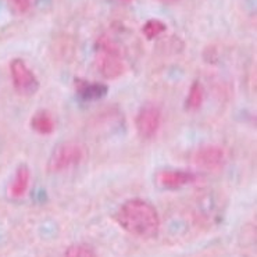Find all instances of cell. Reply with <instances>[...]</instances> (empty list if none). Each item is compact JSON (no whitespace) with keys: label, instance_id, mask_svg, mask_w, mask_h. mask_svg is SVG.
Wrapping results in <instances>:
<instances>
[{"label":"cell","instance_id":"obj_1","mask_svg":"<svg viewBox=\"0 0 257 257\" xmlns=\"http://www.w3.org/2000/svg\"><path fill=\"white\" fill-rule=\"evenodd\" d=\"M115 220L126 232L142 239L155 238L160 229L157 211L152 204L142 199L126 200L117 211Z\"/></svg>","mask_w":257,"mask_h":257},{"label":"cell","instance_id":"obj_2","mask_svg":"<svg viewBox=\"0 0 257 257\" xmlns=\"http://www.w3.org/2000/svg\"><path fill=\"white\" fill-rule=\"evenodd\" d=\"M96 67L106 79H115L124 74L121 50L110 36L102 35L96 41Z\"/></svg>","mask_w":257,"mask_h":257},{"label":"cell","instance_id":"obj_3","mask_svg":"<svg viewBox=\"0 0 257 257\" xmlns=\"http://www.w3.org/2000/svg\"><path fill=\"white\" fill-rule=\"evenodd\" d=\"M84 159V148L77 142H63L57 145L49 157L48 170L50 173H61L78 166Z\"/></svg>","mask_w":257,"mask_h":257},{"label":"cell","instance_id":"obj_4","mask_svg":"<svg viewBox=\"0 0 257 257\" xmlns=\"http://www.w3.org/2000/svg\"><path fill=\"white\" fill-rule=\"evenodd\" d=\"M10 74H12V81L14 85V89L17 90L20 95L31 96L35 95L39 89V81L27 66V63L21 59H14L10 63Z\"/></svg>","mask_w":257,"mask_h":257},{"label":"cell","instance_id":"obj_5","mask_svg":"<svg viewBox=\"0 0 257 257\" xmlns=\"http://www.w3.org/2000/svg\"><path fill=\"white\" fill-rule=\"evenodd\" d=\"M137 131L144 139H152L162 125V111L155 104H145L138 111L135 120Z\"/></svg>","mask_w":257,"mask_h":257},{"label":"cell","instance_id":"obj_6","mask_svg":"<svg viewBox=\"0 0 257 257\" xmlns=\"http://www.w3.org/2000/svg\"><path fill=\"white\" fill-rule=\"evenodd\" d=\"M157 184L166 189H178L195 182L196 175L185 170H164L156 175Z\"/></svg>","mask_w":257,"mask_h":257},{"label":"cell","instance_id":"obj_7","mask_svg":"<svg viewBox=\"0 0 257 257\" xmlns=\"http://www.w3.org/2000/svg\"><path fill=\"white\" fill-rule=\"evenodd\" d=\"M224 150L220 146H203L197 150L196 155L193 157V160L196 163V166L204 170H217L221 167L224 162Z\"/></svg>","mask_w":257,"mask_h":257},{"label":"cell","instance_id":"obj_8","mask_svg":"<svg viewBox=\"0 0 257 257\" xmlns=\"http://www.w3.org/2000/svg\"><path fill=\"white\" fill-rule=\"evenodd\" d=\"M75 89L77 93L85 100H95V99H100L106 95L107 92V86L104 84H99V82H89V81H84V79H75Z\"/></svg>","mask_w":257,"mask_h":257},{"label":"cell","instance_id":"obj_9","mask_svg":"<svg viewBox=\"0 0 257 257\" xmlns=\"http://www.w3.org/2000/svg\"><path fill=\"white\" fill-rule=\"evenodd\" d=\"M31 180L30 168L27 166H20L16 171V175L13 178L12 186H10V193L13 197L24 196L25 192L28 191Z\"/></svg>","mask_w":257,"mask_h":257},{"label":"cell","instance_id":"obj_10","mask_svg":"<svg viewBox=\"0 0 257 257\" xmlns=\"http://www.w3.org/2000/svg\"><path fill=\"white\" fill-rule=\"evenodd\" d=\"M31 126L32 130H35L38 134H42V135H49L54 131V121L52 118V115L45 110L41 111H36L31 120Z\"/></svg>","mask_w":257,"mask_h":257},{"label":"cell","instance_id":"obj_11","mask_svg":"<svg viewBox=\"0 0 257 257\" xmlns=\"http://www.w3.org/2000/svg\"><path fill=\"white\" fill-rule=\"evenodd\" d=\"M204 99V89L203 85L200 84L199 81H195L193 84L191 85L189 88V93H188V97H186L185 106L188 110L191 111H195L197 108H200L202 103H203Z\"/></svg>","mask_w":257,"mask_h":257},{"label":"cell","instance_id":"obj_12","mask_svg":"<svg viewBox=\"0 0 257 257\" xmlns=\"http://www.w3.org/2000/svg\"><path fill=\"white\" fill-rule=\"evenodd\" d=\"M167 30V25L164 24L163 21L157 20V18H153V20H149L146 21V24L144 25V35L148 38V39H155L159 35H162L164 31Z\"/></svg>","mask_w":257,"mask_h":257},{"label":"cell","instance_id":"obj_13","mask_svg":"<svg viewBox=\"0 0 257 257\" xmlns=\"http://www.w3.org/2000/svg\"><path fill=\"white\" fill-rule=\"evenodd\" d=\"M66 257H97L93 247L86 243L71 245L66 251Z\"/></svg>","mask_w":257,"mask_h":257},{"label":"cell","instance_id":"obj_14","mask_svg":"<svg viewBox=\"0 0 257 257\" xmlns=\"http://www.w3.org/2000/svg\"><path fill=\"white\" fill-rule=\"evenodd\" d=\"M9 6L12 7V10L17 14H24L30 10L32 0H7Z\"/></svg>","mask_w":257,"mask_h":257},{"label":"cell","instance_id":"obj_15","mask_svg":"<svg viewBox=\"0 0 257 257\" xmlns=\"http://www.w3.org/2000/svg\"><path fill=\"white\" fill-rule=\"evenodd\" d=\"M163 3H166V5H171V3H175V2H178V0H160Z\"/></svg>","mask_w":257,"mask_h":257},{"label":"cell","instance_id":"obj_16","mask_svg":"<svg viewBox=\"0 0 257 257\" xmlns=\"http://www.w3.org/2000/svg\"><path fill=\"white\" fill-rule=\"evenodd\" d=\"M120 2H124V3H131L134 0H120Z\"/></svg>","mask_w":257,"mask_h":257}]
</instances>
